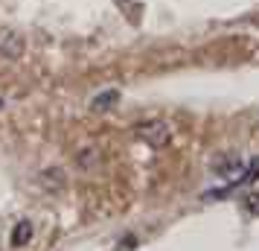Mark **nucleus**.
Segmentation results:
<instances>
[{
	"mask_svg": "<svg viewBox=\"0 0 259 251\" xmlns=\"http://www.w3.org/2000/svg\"><path fill=\"white\" fill-rule=\"evenodd\" d=\"M134 132H137V137H140L143 144H149L152 149H163L172 140V123L163 117H149V120H143V123H137Z\"/></svg>",
	"mask_w": 259,
	"mask_h": 251,
	"instance_id": "f257e3e1",
	"label": "nucleus"
},
{
	"mask_svg": "<svg viewBox=\"0 0 259 251\" xmlns=\"http://www.w3.org/2000/svg\"><path fill=\"white\" fill-rule=\"evenodd\" d=\"M26 50V38L18 29H0V56L9 61H18Z\"/></svg>",
	"mask_w": 259,
	"mask_h": 251,
	"instance_id": "f03ea898",
	"label": "nucleus"
},
{
	"mask_svg": "<svg viewBox=\"0 0 259 251\" xmlns=\"http://www.w3.org/2000/svg\"><path fill=\"white\" fill-rule=\"evenodd\" d=\"M245 167H247V161L245 158H239V155H227L224 161H219L215 164V169H219V175L227 181H236L239 184V178L245 175Z\"/></svg>",
	"mask_w": 259,
	"mask_h": 251,
	"instance_id": "7ed1b4c3",
	"label": "nucleus"
},
{
	"mask_svg": "<svg viewBox=\"0 0 259 251\" xmlns=\"http://www.w3.org/2000/svg\"><path fill=\"white\" fill-rule=\"evenodd\" d=\"M38 184H41L47 193H61L64 187H67V175H64L61 167H50V169H41Z\"/></svg>",
	"mask_w": 259,
	"mask_h": 251,
	"instance_id": "20e7f679",
	"label": "nucleus"
},
{
	"mask_svg": "<svg viewBox=\"0 0 259 251\" xmlns=\"http://www.w3.org/2000/svg\"><path fill=\"white\" fill-rule=\"evenodd\" d=\"M119 105V91L117 88H108V91H99V94L91 99V111L94 114H108V111H114V108Z\"/></svg>",
	"mask_w": 259,
	"mask_h": 251,
	"instance_id": "39448f33",
	"label": "nucleus"
},
{
	"mask_svg": "<svg viewBox=\"0 0 259 251\" xmlns=\"http://www.w3.org/2000/svg\"><path fill=\"white\" fill-rule=\"evenodd\" d=\"M32 234H35V228H32V222H29V219L18 222V225L12 228V245H15V248H24V245H29V242H32Z\"/></svg>",
	"mask_w": 259,
	"mask_h": 251,
	"instance_id": "423d86ee",
	"label": "nucleus"
},
{
	"mask_svg": "<svg viewBox=\"0 0 259 251\" xmlns=\"http://www.w3.org/2000/svg\"><path fill=\"white\" fill-rule=\"evenodd\" d=\"M256 178H259V158H253V161H247L245 175L239 178V184H253Z\"/></svg>",
	"mask_w": 259,
	"mask_h": 251,
	"instance_id": "0eeeda50",
	"label": "nucleus"
},
{
	"mask_svg": "<svg viewBox=\"0 0 259 251\" xmlns=\"http://www.w3.org/2000/svg\"><path fill=\"white\" fill-rule=\"evenodd\" d=\"M247 210L253 216H259V193H253V196H247Z\"/></svg>",
	"mask_w": 259,
	"mask_h": 251,
	"instance_id": "6e6552de",
	"label": "nucleus"
},
{
	"mask_svg": "<svg viewBox=\"0 0 259 251\" xmlns=\"http://www.w3.org/2000/svg\"><path fill=\"white\" fill-rule=\"evenodd\" d=\"M3 105H6V102H3V99H0V108H3Z\"/></svg>",
	"mask_w": 259,
	"mask_h": 251,
	"instance_id": "1a4fd4ad",
	"label": "nucleus"
}]
</instances>
